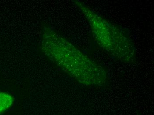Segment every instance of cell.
Wrapping results in <instances>:
<instances>
[{
	"label": "cell",
	"instance_id": "cell-3",
	"mask_svg": "<svg viewBox=\"0 0 154 115\" xmlns=\"http://www.w3.org/2000/svg\"><path fill=\"white\" fill-rule=\"evenodd\" d=\"M14 99L8 92H0V115L8 111L13 106Z\"/></svg>",
	"mask_w": 154,
	"mask_h": 115
},
{
	"label": "cell",
	"instance_id": "cell-1",
	"mask_svg": "<svg viewBox=\"0 0 154 115\" xmlns=\"http://www.w3.org/2000/svg\"><path fill=\"white\" fill-rule=\"evenodd\" d=\"M40 45L45 54L80 83L91 86L105 83L106 75L101 67L51 31H45Z\"/></svg>",
	"mask_w": 154,
	"mask_h": 115
},
{
	"label": "cell",
	"instance_id": "cell-2",
	"mask_svg": "<svg viewBox=\"0 0 154 115\" xmlns=\"http://www.w3.org/2000/svg\"><path fill=\"white\" fill-rule=\"evenodd\" d=\"M85 12L91 21L94 33L107 34L108 39L102 45L103 47L116 56H120V58L125 59L131 58L133 52L131 43L119 29L109 26V23L91 13L90 10H85Z\"/></svg>",
	"mask_w": 154,
	"mask_h": 115
}]
</instances>
